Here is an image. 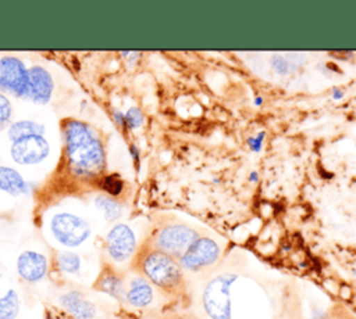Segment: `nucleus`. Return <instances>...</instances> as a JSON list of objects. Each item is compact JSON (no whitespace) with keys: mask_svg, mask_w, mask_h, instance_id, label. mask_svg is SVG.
<instances>
[{"mask_svg":"<svg viewBox=\"0 0 356 319\" xmlns=\"http://www.w3.org/2000/svg\"><path fill=\"white\" fill-rule=\"evenodd\" d=\"M168 319H197L196 316L191 315V313H178V315H172Z\"/></svg>","mask_w":356,"mask_h":319,"instance_id":"obj_27","label":"nucleus"},{"mask_svg":"<svg viewBox=\"0 0 356 319\" xmlns=\"http://www.w3.org/2000/svg\"><path fill=\"white\" fill-rule=\"evenodd\" d=\"M323 319H356V316L342 305L331 307Z\"/></svg>","mask_w":356,"mask_h":319,"instance_id":"obj_23","label":"nucleus"},{"mask_svg":"<svg viewBox=\"0 0 356 319\" xmlns=\"http://www.w3.org/2000/svg\"><path fill=\"white\" fill-rule=\"evenodd\" d=\"M60 304L65 312H68L75 319H93L96 315V308L83 293L78 290H71L60 297Z\"/></svg>","mask_w":356,"mask_h":319,"instance_id":"obj_13","label":"nucleus"},{"mask_svg":"<svg viewBox=\"0 0 356 319\" xmlns=\"http://www.w3.org/2000/svg\"><path fill=\"white\" fill-rule=\"evenodd\" d=\"M11 115H13L11 103H10V100L0 92V130H3V129H6L7 126H10Z\"/></svg>","mask_w":356,"mask_h":319,"instance_id":"obj_21","label":"nucleus"},{"mask_svg":"<svg viewBox=\"0 0 356 319\" xmlns=\"http://www.w3.org/2000/svg\"><path fill=\"white\" fill-rule=\"evenodd\" d=\"M93 287L95 290L104 293L115 300H122L125 294L124 275L113 265L104 264L95 280Z\"/></svg>","mask_w":356,"mask_h":319,"instance_id":"obj_12","label":"nucleus"},{"mask_svg":"<svg viewBox=\"0 0 356 319\" xmlns=\"http://www.w3.org/2000/svg\"><path fill=\"white\" fill-rule=\"evenodd\" d=\"M28 72L25 64L11 55L0 58V90L11 93L17 97H26Z\"/></svg>","mask_w":356,"mask_h":319,"instance_id":"obj_7","label":"nucleus"},{"mask_svg":"<svg viewBox=\"0 0 356 319\" xmlns=\"http://www.w3.org/2000/svg\"><path fill=\"white\" fill-rule=\"evenodd\" d=\"M221 257L220 244L210 236L200 234L178 259L184 270L202 272L213 266Z\"/></svg>","mask_w":356,"mask_h":319,"instance_id":"obj_6","label":"nucleus"},{"mask_svg":"<svg viewBox=\"0 0 356 319\" xmlns=\"http://www.w3.org/2000/svg\"><path fill=\"white\" fill-rule=\"evenodd\" d=\"M0 190L10 196H21L28 191V184L18 171L0 166Z\"/></svg>","mask_w":356,"mask_h":319,"instance_id":"obj_15","label":"nucleus"},{"mask_svg":"<svg viewBox=\"0 0 356 319\" xmlns=\"http://www.w3.org/2000/svg\"><path fill=\"white\" fill-rule=\"evenodd\" d=\"M263 103V98L261 97H256V105H260Z\"/></svg>","mask_w":356,"mask_h":319,"instance_id":"obj_30","label":"nucleus"},{"mask_svg":"<svg viewBox=\"0 0 356 319\" xmlns=\"http://www.w3.org/2000/svg\"><path fill=\"white\" fill-rule=\"evenodd\" d=\"M199 236L197 229L188 223L167 222L159 226L146 240L160 251L179 259Z\"/></svg>","mask_w":356,"mask_h":319,"instance_id":"obj_3","label":"nucleus"},{"mask_svg":"<svg viewBox=\"0 0 356 319\" xmlns=\"http://www.w3.org/2000/svg\"><path fill=\"white\" fill-rule=\"evenodd\" d=\"M11 158L19 165H35L44 161L50 153L49 141L44 136L21 139L11 146Z\"/></svg>","mask_w":356,"mask_h":319,"instance_id":"obj_9","label":"nucleus"},{"mask_svg":"<svg viewBox=\"0 0 356 319\" xmlns=\"http://www.w3.org/2000/svg\"><path fill=\"white\" fill-rule=\"evenodd\" d=\"M50 230L56 241L67 248H74L83 244L90 236L89 223L74 214L58 212L50 219Z\"/></svg>","mask_w":356,"mask_h":319,"instance_id":"obj_5","label":"nucleus"},{"mask_svg":"<svg viewBox=\"0 0 356 319\" xmlns=\"http://www.w3.org/2000/svg\"><path fill=\"white\" fill-rule=\"evenodd\" d=\"M342 97H343V92L342 90H339V89H334L332 90V98L338 100V98H342Z\"/></svg>","mask_w":356,"mask_h":319,"instance_id":"obj_28","label":"nucleus"},{"mask_svg":"<svg viewBox=\"0 0 356 319\" xmlns=\"http://www.w3.org/2000/svg\"><path fill=\"white\" fill-rule=\"evenodd\" d=\"M235 280V273H224L207 283L203 293V307L211 319H231L229 290Z\"/></svg>","mask_w":356,"mask_h":319,"instance_id":"obj_4","label":"nucleus"},{"mask_svg":"<svg viewBox=\"0 0 356 319\" xmlns=\"http://www.w3.org/2000/svg\"><path fill=\"white\" fill-rule=\"evenodd\" d=\"M124 119H125V126L127 128L138 129L143 123V114L138 107H131L124 114Z\"/></svg>","mask_w":356,"mask_h":319,"instance_id":"obj_22","label":"nucleus"},{"mask_svg":"<svg viewBox=\"0 0 356 319\" xmlns=\"http://www.w3.org/2000/svg\"><path fill=\"white\" fill-rule=\"evenodd\" d=\"M132 270L170 298L186 294L188 282L179 261L145 240L131 261Z\"/></svg>","mask_w":356,"mask_h":319,"instance_id":"obj_1","label":"nucleus"},{"mask_svg":"<svg viewBox=\"0 0 356 319\" xmlns=\"http://www.w3.org/2000/svg\"><path fill=\"white\" fill-rule=\"evenodd\" d=\"M68 168L78 178H95L104 171L106 154L100 137L93 129L76 119L63 126Z\"/></svg>","mask_w":356,"mask_h":319,"instance_id":"obj_2","label":"nucleus"},{"mask_svg":"<svg viewBox=\"0 0 356 319\" xmlns=\"http://www.w3.org/2000/svg\"><path fill=\"white\" fill-rule=\"evenodd\" d=\"M47 258L32 250L22 251L17 258V272L19 277L28 283H38L47 275Z\"/></svg>","mask_w":356,"mask_h":319,"instance_id":"obj_11","label":"nucleus"},{"mask_svg":"<svg viewBox=\"0 0 356 319\" xmlns=\"http://www.w3.org/2000/svg\"><path fill=\"white\" fill-rule=\"evenodd\" d=\"M114 119L120 126H125V119H124V114L121 111H114Z\"/></svg>","mask_w":356,"mask_h":319,"instance_id":"obj_26","label":"nucleus"},{"mask_svg":"<svg viewBox=\"0 0 356 319\" xmlns=\"http://www.w3.org/2000/svg\"><path fill=\"white\" fill-rule=\"evenodd\" d=\"M104 245L108 257L115 262H125L132 258L138 248L135 233L125 223H117L108 230Z\"/></svg>","mask_w":356,"mask_h":319,"instance_id":"obj_8","label":"nucleus"},{"mask_svg":"<svg viewBox=\"0 0 356 319\" xmlns=\"http://www.w3.org/2000/svg\"><path fill=\"white\" fill-rule=\"evenodd\" d=\"M263 139H264V132H260L257 133V136H252L248 139V144L250 147L252 151L254 153H259L261 150V143H263Z\"/></svg>","mask_w":356,"mask_h":319,"instance_id":"obj_25","label":"nucleus"},{"mask_svg":"<svg viewBox=\"0 0 356 319\" xmlns=\"http://www.w3.org/2000/svg\"><path fill=\"white\" fill-rule=\"evenodd\" d=\"M19 311V298L15 290L10 288L0 297V319H15Z\"/></svg>","mask_w":356,"mask_h":319,"instance_id":"obj_19","label":"nucleus"},{"mask_svg":"<svg viewBox=\"0 0 356 319\" xmlns=\"http://www.w3.org/2000/svg\"><path fill=\"white\" fill-rule=\"evenodd\" d=\"M353 273H355V275H356V269H355V270H353Z\"/></svg>","mask_w":356,"mask_h":319,"instance_id":"obj_31","label":"nucleus"},{"mask_svg":"<svg viewBox=\"0 0 356 319\" xmlns=\"http://www.w3.org/2000/svg\"><path fill=\"white\" fill-rule=\"evenodd\" d=\"M46 132L44 125L33 122V121H18L8 126V139L14 143L21 139L32 137V136H43Z\"/></svg>","mask_w":356,"mask_h":319,"instance_id":"obj_16","label":"nucleus"},{"mask_svg":"<svg viewBox=\"0 0 356 319\" xmlns=\"http://www.w3.org/2000/svg\"><path fill=\"white\" fill-rule=\"evenodd\" d=\"M154 297L153 286L143 277L135 276L125 287L124 300L134 308H146L152 304Z\"/></svg>","mask_w":356,"mask_h":319,"instance_id":"obj_14","label":"nucleus"},{"mask_svg":"<svg viewBox=\"0 0 356 319\" xmlns=\"http://www.w3.org/2000/svg\"><path fill=\"white\" fill-rule=\"evenodd\" d=\"M100 187L107 193V196L115 197V196H120L122 193L124 182L118 175L113 173V175H107L102 179Z\"/></svg>","mask_w":356,"mask_h":319,"instance_id":"obj_20","label":"nucleus"},{"mask_svg":"<svg viewBox=\"0 0 356 319\" xmlns=\"http://www.w3.org/2000/svg\"><path fill=\"white\" fill-rule=\"evenodd\" d=\"M53 78L50 72L40 67L35 65L29 68L28 72V90L26 97L35 104H47L53 94Z\"/></svg>","mask_w":356,"mask_h":319,"instance_id":"obj_10","label":"nucleus"},{"mask_svg":"<svg viewBox=\"0 0 356 319\" xmlns=\"http://www.w3.org/2000/svg\"><path fill=\"white\" fill-rule=\"evenodd\" d=\"M95 205L99 211L103 212L104 218L107 221H115L122 215V204L117 201L114 197H110L107 194L97 196L95 198Z\"/></svg>","mask_w":356,"mask_h":319,"instance_id":"obj_17","label":"nucleus"},{"mask_svg":"<svg viewBox=\"0 0 356 319\" xmlns=\"http://www.w3.org/2000/svg\"><path fill=\"white\" fill-rule=\"evenodd\" d=\"M56 266L67 275L78 273L81 269V257L72 251H60L56 254Z\"/></svg>","mask_w":356,"mask_h":319,"instance_id":"obj_18","label":"nucleus"},{"mask_svg":"<svg viewBox=\"0 0 356 319\" xmlns=\"http://www.w3.org/2000/svg\"><path fill=\"white\" fill-rule=\"evenodd\" d=\"M271 67L274 68V71L280 75H286L291 72V65L288 62V60H285L281 55H274L271 58Z\"/></svg>","mask_w":356,"mask_h":319,"instance_id":"obj_24","label":"nucleus"},{"mask_svg":"<svg viewBox=\"0 0 356 319\" xmlns=\"http://www.w3.org/2000/svg\"><path fill=\"white\" fill-rule=\"evenodd\" d=\"M249 179L252 180V182H256L257 180V172H250V175H249Z\"/></svg>","mask_w":356,"mask_h":319,"instance_id":"obj_29","label":"nucleus"}]
</instances>
